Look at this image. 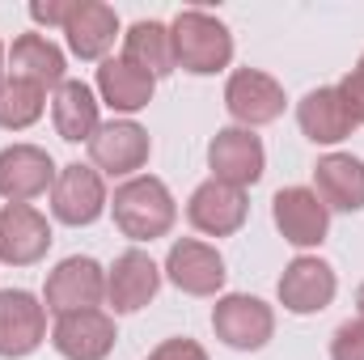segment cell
<instances>
[{"mask_svg":"<svg viewBox=\"0 0 364 360\" xmlns=\"http://www.w3.org/2000/svg\"><path fill=\"white\" fill-rule=\"evenodd\" d=\"M110 212H114L119 233L132 242H157L178 221V203H174L170 186L153 174H136L123 182L110 199Z\"/></svg>","mask_w":364,"mask_h":360,"instance_id":"cell-1","label":"cell"},{"mask_svg":"<svg viewBox=\"0 0 364 360\" xmlns=\"http://www.w3.org/2000/svg\"><path fill=\"white\" fill-rule=\"evenodd\" d=\"M170 34H174L178 68L195 73V77H212V73L229 68V60H233L229 26L203 9H178V17L170 21Z\"/></svg>","mask_w":364,"mask_h":360,"instance_id":"cell-2","label":"cell"},{"mask_svg":"<svg viewBox=\"0 0 364 360\" xmlns=\"http://www.w3.org/2000/svg\"><path fill=\"white\" fill-rule=\"evenodd\" d=\"M212 331L233 352H259L275 335V314L267 301H259L250 292H229L212 309Z\"/></svg>","mask_w":364,"mask_h":360,"instance_id":"cell-3","label":"cell"},{"mask_svg":"<svg viewBox=\"0 0 364 360\" xmlns=\"http://www.w3.org/2000/svg\"><path fill=\"white\" fill-rule=\"evenodd\" d=\"M208 166H212V179L229 182L237 191L255 186L267 170V153H263V140L250 132V127H220L208 144Z\"/></svg>","mask_w":364,"mask_h":360,"instance_id":"cell-4","label":"cell"},{"mask_svg":"<svg viewBox=\"0 0 364 360\" xmlns=\"http://www.w3.org/2000/svg\"><path fill=\"white\" fill-rule=\"evenodd\" d=\"M43 301L51 314H77V309H97L106 301V271L90 255H73L47 275Z\"/></svg>","mask_w":364,"mask_h":360,"instance_id":"cell-5","label":"cell"},{"mask_svg":"<svg viewBox=\"0 0 364 360\" xmlns=\"http://www.w3.org/2000/svg\"><path fill=\"white\" fill-rule=\"evenodd\" d=\"M43 339H47V305H38V297L26 288H4L0 292V356L21 360L38 352Z\"/></svg>","mask_w":364,"mask_h":360,"instance_id":"cell-6","label":"cell"},{"mask_svg":"<svg viewBox=\"0 0 364 360\" xmlns=\"http://www.w3.org/2000/svg\"><path fill=\"white\" fill-rule=\"evenodd\" d=\"M153 153V140L140 123L132 119H110L97 127V136L90 140V157L97 174H110V179H127L136 174Z\"/></svg>","mask_w":364,"mask_h":360,"instance_id":"cell-7","label":"cell"},{"mask_svg":"<svg viewBox=\"0 0 364 360\" xmlns=\"http://www.w3.org/2000/svg\"><path fill=\"white\" fill-rule=\"evenodd\" d=\"M275 292H279V305L288 309V314H322L331 301H335V292H339V280H335V268L331 263H322V259H314V255H301V259H292L284 275H279V284H275Z\"/></svg>","mask_w":364,"mask_h":360,"instance_id":"cell-8","label":"cell"},{"mask_svg":"<svg viewBox=\"0 0 364 360\" xmlns=\"http://www.w3.org/2000/svg\"><path fill=\"white\" fill-rule=\"evenodd\" d=\"M51 250V225L30 203H4L0 208V263L9 268H34Z\"/></svg>","mask_w":364,"mask_h":360,"instance_id":"cell-9","label":"cell"},{"mask_svg":"<svg viewBox=\"0 0 364 360\" xmlns=\"http://www.w3.org/2000/svg\"><path fill=\"white\" fill-rule=\"evenodd\" d=\"M225 106L237 127H263L284 115V85L263 68H237L225 85Z\"/></svg>","mask_w":364,"mask_h":360,"instance_id":"cell-10","label":"cell"},{"mask_svg":"<svg viewBox=\"0 0 364 360\" xmlns=\"http://www.w3.org/2000/svg\"><path fill=\"white\" fill-rule=\"evenodd\" d=\"M51 212L55 221L81 229V225H93L102 212H106V182L93 166H64L55 174V186H51Z\"/></svg>","mask_w":364,"mask_h":360,"instance_id":"cell-11","label":"cell"},{"mask_svg":"<svg viewBox=\"0 0 364 360\" xmlns=\"http://www.w3.org/2000/svg\"><path fill=\"white\" fill-rule=\"evenodd\" d=\"M246 216H250V203H246V191H237V186H229V182H199L195 191H191V199H186V221L199 229V233H208V238H229V233H237L242 225H246Z\"/></svg>","mask_w":364,"mask_h":360,"instance_id":"cell-12","label":"cell"},{"mask_svg":"<svg viewBox=\"0 0 364 360\" xmlns=\"http://www.w3.org/2000/svg\"><path fill=\"white\" fill-rule=\"evenodd\" d=\"M272 216H275V229L284 233V242H292V246H301V250L326 242L331 212H326V203H322L309 186H284V191H275Z\"/></svg>","mask_w":364,"mask_h":360,"instance_id":"cell-13","label":"cell"},{"mask_svg":"<svg viewBox=\"0 0 364 360\" xmlns=\"http://www.w3.org/2000/svg\"><path fill=\"white\" fill-rule=\"evenodd\" d=\"M55 162L38 144H9L0 149V195L9 203H30L55 186Z\"/></svg>","mask_w":364,"mask_h":360,"instance_id":"cell-14","label":"cell"},{"mask_svg":"<svg viewBox=\"0 0 364 360\" xmlns=\"http://www.w3.org/2000/svg\"><path fill=\"white\" fill-rule=\"evenodd\" d=\"M166 275H170L174 288L191 292V297H216L225 288L229 271H225V259H220L216 246H208L199 238H182L166 255Z\"/></svg>","mask_w":364,"mask_h":360,"instance_id":"cell-15","label":"cell"},{"mask_svg":"<svg viewBox=\"0 0 364 360\" xmlns=\"http://www.w3.org/2000/svg\"><path fill=\"white\" fill-rule=\"evenodd\" d=\"M114 318L102 309H77V314H60L51 344L64 360H106L114 352Z\"/></svg>","mask_w":364,"mask_h":360,"instance_id":"cell-16","label":"cell"},{"mask_svg":"<svg viewBox=\"0 0 364 360\" xmlns=\"http://www.w3.org/2000/svg\"><path fill=\"white\" fill-rule=\"evenodd\" d=\"M161 288V268L144 250H123L106 271V301L114 314H136L144 309Z\"/></svg>","mask_w":364,"mask_h":360,"instance_id":"cell-17","label":"cell"},{"mask_svg":"<svg viewBox=\"0 0 364 360\" xmlns=\"http://www.w3.org/2000/svg\"><path fill=\"white\" fill-rule=\"evenodd\" d=\"M314 195L326 212H360L364 208V162L352 153H326L314 166Z\"/></svg>","mask_w":364,"mask_h":360,"instance_id":"cell-18","label":"cell"},{"mask_svg":"<svg viewBox=\"0 0 364 360\" xmlns=\"http://www.w3.org/2000/svg\"><path fill=\"white\" fill-rule=\"evenodd\" d=\"M296 123L301 132L314 140V144H339L356 132V119L343 102V93L335 85H322V90H309L296 102Z\"/></svg>","mask_w":364,"mask_h":360,"instance_id":"cell-19","label":"cell"},{"mask_svg":"<svg viewBox=\"0 0 364 360\" xmlns=\"http://www.w3.org/2000/svg\"><path fill=\"white\" fill-rule=\"evenodd\" d=\"M64 73H68V60H64V51L47 34H21V38H13V47H9V77L30 81L38 90H60L68 81Z\"/></svg>","mask_w":364,"mask_h":360,"instance_id":"cell-20","label":"cell"},{"mask_svg":"<svg viewBox=\"0 0 364 360\" xmlns=\"http://www.w3.org/2000/svg\"><path fill=\"white\" fill-rule=\"evenodd\" d=\"M64 34H68V51L77 60H106V51L119 38V13L102 0H77Z\"/></svg>","mask_w":364,"mask_h":360,"instance_id":"cell-21","label":"cell"},{"mask_svg":"<svg viewBox=\"0 0 364 360\" xmlns=\"http://www.w3.org/2000/svg\"><path fill=\"white\" fill-rule=\"evenodd\" d=\"M123 60H127L132 68L149 73L153 81H157V77H170V73L178 68L170 26H161V21H136V26L123 34Z\"/></svg>","mask_w":364,"mask_h":360,"instance_id":"cell-22","label":"cell"},{"mask_svg":"<svg viewBox=\"0 0 364 360\" xmlns=\"http://www.w3.org/2000/svg\"><path fill=\"white\" fill-rule=\"evenodd\" d=\"M153 90H157V81H153L149 73L132 68L127 60H102V68H97V93H102V102H106L110 110H119V115L144 110V106L153 102Z\"/></svg>","mask_w":364,"mask_h":360,"instance_id":"cell-23","label":"cell"},{"mask_svg":"<svg viewBox=\"0 0 364 360\" xmlns=\"http://www.w3.org/2000/svg\"><path fill=\"white\" fill-rule=\"evenodd\" d=\"M51 119H55V132L68 140V144H90L97 136V97L85 81H64L55 97H51Z\"/></svg>","mask_w":364,"mask_h":360,"instance_id":"cell-24","label":"cell"},{"mask_svg":"<svg viewBox=\"0 0 364 360\" xmlns=\"http://www.w3.org/2000/svg\"><path fill=\"white\" fill-rule=\"evenodd\" d=\"M47 110V90L30 85V81H17V77H4L0 81V127L4 132H26L43 119Z\"/></svg>","mask_w":364,"mask_h":360,"instance_id":"cell-25","label":"cell"},{"mask_svg":"<svg viewBox=\"0 0 364 360\" xmlns=\"http://www.w3.org/2000/svg\"><path fill=\"white\" fill-rule=\"evenodd\" d=\"M331 360H364V318H348L331 335Z\"/></svg>","mask_w":364,"mask_h":360,"instance_id":"cell-26","label":"cell"},{"mask_svg":"<svg viewBox=\"0 0 364 360\" xmlns=\"http://www.w3.org/2000/svg\"><path fill=\"white\" fill-rule=\"evenodd\" d=\"M335 90L343 93V102H348V110H352V119H356V127H360L364 123V55H360V64H356Z\"/></svg>","mask_w":364,"mask_h":360,"instance_id":"cell-27","label":"cell"},{"mask_svg":"<svg viewBox=\"0 0 364 360\" xmlns=\"http://www.w3.org/2000/svg\"><path fill=\"white\" fill-rule=\"evenodd\" d=\"M73 9H77V0H30V17L38 21V26H68V17H73Z\"/></svg>","mask_w":364,"mask_h":360,"instance_id":"cell-28","label":"cell"},{"mask_svg":"<svg viewBox=\"0 0 364 360\" xmlns=\"http://www.w3.org/2000/svg\"><path fill=\"white\" fill-rule=\"evenodd\" d=\"M144 360H208V352H203L195 339H182V335H178V339L157 344V348H153Z\"/></svg>","mask_w":364,"mask_h":360,"instance_id":"cell-29","label":"cell"},{"mask_svg":"<svg viewBox=\"0 0 364 360\" xmlns=\"http://www.w3.org/2000/svg\"><path fill=\"white\" fill-rule=\"evenodd\" d=\"M356 309H360V318H364V284L356 288Z\"/></svg>","mask_w":364,"mask_h":360,"instance_id":"cell-30","label":"cell"},{"mask_svg":"<svg viewBox=\"0 0 364 360\" xmlns=\"http://www.w3.org/2000/svg\"><path fill=\"white\" fill-rule=\"evenodd\" d=\"M4 60H9V55H4V43H0V81H4Z\"/></svg>","mask_w":364,"mask_h":360,"instance_id":"cell-31","label":"cell"}]
</instances>
